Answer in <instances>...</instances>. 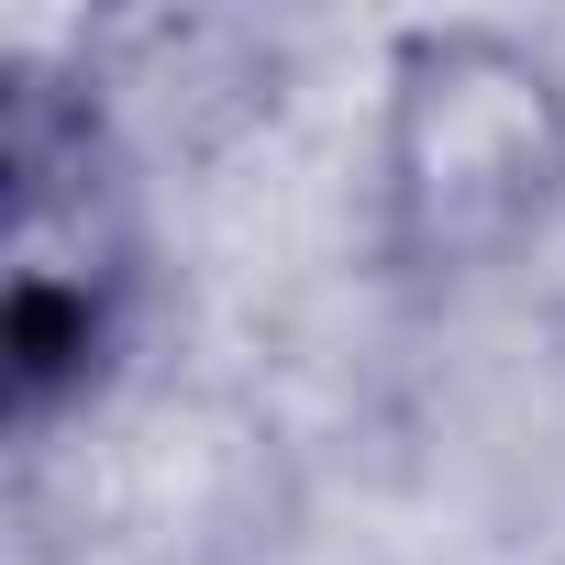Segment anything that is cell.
Returning <instances> with one entry per match:
<instances>
[{"label":"cell","instance_id":"7a4b0ae2","mask_svg":"<svg viewBox=\"0 0 565 565\" xmlns=\"http://www.w3.org/2000/svg\"><path fill=\"white\" fill-rule=\"evenodd\" d=\"M377 255L477 277L565 222V56L510 23H411L377 67Z\"/></svg>","mask_w":565,"mask_h":565},{"label":"cell","instance_id":"6da1fadb","mask_svg":"<svg viewBox=\"0 0 565 565\" xmlns=\"http://www.w3.org/2000/svg\"><path fill=\"white\" fill-rule=\"evenodd\" d=\"M156 300V200L111 89L67 56L0 67V411L23 444L78 422Z\"/></svg>","mask_w":565,"mask_h":565}]
</instances>
